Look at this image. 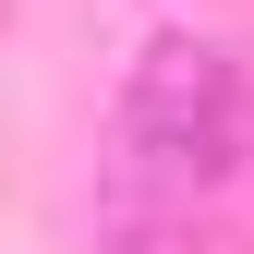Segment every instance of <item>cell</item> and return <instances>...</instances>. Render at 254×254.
Returning a JSON list of instances; mask_svg holds the SVG:
<instances>
[{"mask_svg":"<svg viewBox=\"0 0 254 254\" xmlns=\"http://www.w3.org/2000/svg\"><path fill=\"white\" fill-rule=\"evenodd\" d=\"M121 145L157 182H218L242 157V61L218 37H145L121 73Z\"/></svg>","mask_w":254,"mask_h":254,"instance_id":"cell-1","label":"cell"},{"mask_svg":"<svg viewBox=\"0 0 254 254\" xmlns=\"http://www.w3.org/2000/svg\"><path fill=\"white\" fill-rule=\"evenodd\" d=\"M109 254H194V242H182V230H157V218H121Z\"/></svg>","mask_w":254,"mask_h":254,"instance_id":"cell-2","label":"cell"}]
</instances>
